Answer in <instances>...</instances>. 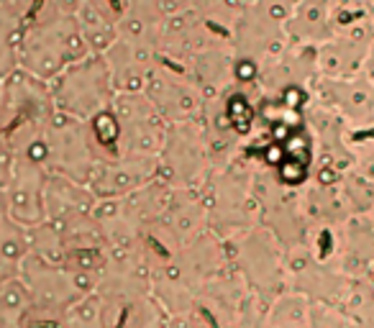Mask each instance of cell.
Masks as SVG:
<instances>
[{"instance_id": "7c38bea8", "label": "cell", "mask_w": 374, "mask_h": 328, "mask_svg": "<svg viewBox=\"0 0 374 328\" xmlns=\"http://www.w3.org/2000/svg\"><path fill=\"white\" fill-rule=\"evenodd\" d=\"M228 126H231V118L228 115H221L218 118V129H228Z\"/></svg>"}, {"instance_id": "6da1fadb", "label": "cell", "mask_w": 374, "mask_h": 328, "mask_svg": "<svg viewBox=\"0 0 374 328\" xmlns=\"http://www.w3.org/2000/svg\"><path fill=\"white\" fill-rule=\"evenodd\" d=\"M282 146H284L287 159H298L300 164H308L310 161V146H308V139L303 134H293Z\"/></svg>"}, {"instance_id": "ba28073f", "label": "cell", "mask_w": 374, "mask_h": 328, "mask_svg": "<svg viewBox=\"0 0 374 328\" xmlns=\"http://www.w3.org/2000/svg\"><path fill=\"white\" fill-rule=\"evenodd\" d=\"M289 136H293V131H289V123L277 120V123H274V129H272V139H274V144H284Z\"/></svg>"}, {"instance_id": "5b68a950", "label": "cell", "mask_w": 374, "mask_h": 328, "mask_svg": "<svg viewBox=\"0 0 374 328\" xmlns=\"http://www.w3.org/2000/svg\"><path fill=\"white\" fill-rule=\"evenodd\" d=\"M287 159V154H284V146L282 144H267V149H264V161L267 164H272V167H279V164Z\"/></svg>"}, {"instance_id": "30bf717a", "label": "cell", "mask_w": 374, "mask_h": 328, "mask_svg": "<svg viewBox=\"0 0 374 328\" xmlns=\"http://www.w3.org/2000/svg\"><path fill=\"white\" fill-rule=\"evenodd\" d=\"M47 156V146L44 144H33L31 146V159H44Z\"/></svg>"}, {"instance_id": "7a4b0ae2", "label": "cell", "mask_w": 374, "mask_h": 328, "mask_svg": "<svg viewBox=\"0 0 374 328\" xmlns=\"http://www.w3.org/2000/svg\"><path fill=\"white\" fill-rule=\"evenodd\" d=\"M277 170H279V180L287 182V185H300L305 180V175H308L305 164H300L298 159H284Z\"/></svg>"}, {"instance_id": "9c48e42d", "label": "cell", "mask_w": 374, "mask_h": 328, "mask_svg": "<svg viewBox=\"0 0 374 328\" xmlns=\"http://www.w3.org/2000/svg\"><path fill=\"white\" fill-rule=\"evenodd\" d=\"M231 126H233L238 134H248V131H252V118H233Z\"/></svg>"}, {"instance_id": "3957f363", "label": "cell", "mask_w": 374, "mask_h": 328, "mask_svg": "<svg viewBox=\"0 0 374 328\" xmlns=\"http://www.w3.org/2000/svg\"><path fill=\"white\" fill-rule=\"evenodd\" d=\"M95 134H98V139L103 141V144H113L115 139H118V123H115V118L110 115V113H100L98 118H95Z\"/></svg>"}, {"instance_id": "8992f818", "label": "cell", "mask_w": 374, "mask_h": 328, "mask_svg": "<svg viewBox=\"0 0 374 328\" xmlns=\"http://www.w3.org/2000/svg\"><path fill=\"white\" fill-rule=\"evenodd\" d=\"M282 103H284V108L298 110V108L303 105V90H300V88H287V90L282 93Z\"/></svg>"}, {"instance_id": "8fae6325", "label": "cell", "mask_w": 374, "mask_h": 328, "mask_svg": "<svg viewBox=\"0 0 374 328\" xmlns=\"http://www.w3.org/2000/svg\"><path fill=\"white\" fill-rule=\"evenodd\" d=\"M320 182H323V185H330V182H334V172H330L328 167L320 170Z\"/></svg>"}, {"instance_id": "52a82bcc", "label": "cell", "mask_w": 374, "mask_h": 328, "mask_svg": "<svg viewBox=\"0 0 374 328\" xmlns=\"http://www.w3.org/2000/svg\"><path fill=\"white\" fill-rule=\"evenodd\" d=\"M236 77H238L241 82H252V79L257 77V64L248 62V59L238 62V64H236Z\"/></svg>"}, {"instance_id": "277c9868", "label": "cell", "mask_w": 374, "mask_h": 328, "mask_svg": "<svg viewBox=\"0 0 374 328\" xmlns=\"http://www.w3.org/2000/svg\"><path fill=\"white\" fill-rule=\"evenodd\" d=\"M228 118H231V120H233V118H254V110H252V105L246 103V98L233 95V98L228 100Z\"/></svg>"}]
</instances>
